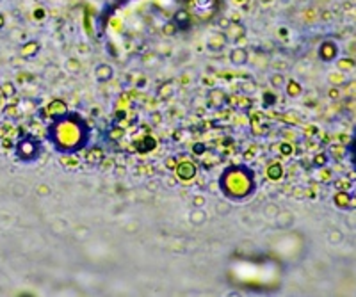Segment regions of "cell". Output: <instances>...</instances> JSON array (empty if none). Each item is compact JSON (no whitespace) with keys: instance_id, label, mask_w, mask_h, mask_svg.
<instances>
[{"instance_id":"22","label":"cell","mask_w":356,"mask_h":297,"mask_svg":"<svg viewBox=\"0 0 356 297\" xmlns=\"http://www.w3.org/2000/svg\"><path fill=\"white\" fill-rule=\"evenodd\" d=\"M231 210H233V205L230 203V200L221 201V203L216 205V213H218V215H221V217H226V215H230Z\"/></svg>"},{"instance_id":"30","label":"cell","mask_w":356,"mask_h":297,"mask_svg":"<svg viewBox=\"0 0 356 297\" xmlns=\"http://www.w3.org/2000/svg\"><path fill=\"white\" fill-rule=\"evenodd\" d=\"M280 151H281V153H283L285 157H287V155H292L294 148L290 146L289 142H283V144H281V146H280Z\"/></svg>"},{"instance_id":"6","label":"cell","mask_w":356,"mask_h":297,"mask_svg":"<svg viewBox=\"0 0 356 297\" xmlns=\"http://www.w3.org/2000/svg\"><path fill=\"white\" fill-rule=\"evenodd\" d=\"M189 4H194V13L201 18H209L216 11V0H189Z\"/></svg>"},{"instance_id":"11","label":"cell","mask_w":356,"mask_h":297,"mask_svg":"<svg viewBox=\"0 0 356 297\" xmlns=\"http://www.w3.org/2000/svg\"><path fill=\"white\" fill-rule=\"evenodd\" d=\"M249 61V52L242 46H235L230 52V62L233 66H244L246 62Z\"/></svg>"},{"instance_id":"37","label":"cell","mask_w":356,"mask_h":297,"mask_svg":"<svg viewBox=\"0 0 356 297\" xmlns=\"http://www.w3.org/2000/svg\"><path fill=\"white\" fill-rule=\"evenodd\" d=\"M34 14H38V16H40V18H38V20H43L44 11H43V9H38V11H34Z\"/></svg>"},{"instance_id":"4","label":"cell","mask_w":356,"mask_h":297,"mask_svg":"<svg viewBox=\"0 0 356 297\" xmlns=\"http://www.w3.org/2000/svg\"><path fill=\"white\" fill-rule=\"evenodd\" d=\"M175 176L182 182H191L194 180L196 174H198V166L192 162V160H182V162H177L175 166Z\"/></svg>"},{"instance_id":"34","label":"cell","mask_w":356,"mask_h":297,"mask_svg":"<svg viewBox=\"0 0 356 297\" xmlns=\"http://www.w3.org/2000/svg\"><path fill=\"white\" fill-rule=\"evenodd\" d=\"M264 98H267V100H269V103H267V105H272V103L276 102V96H274V94H271V93H266V94H264Z\"/></svg>"},{"instance_id":"3","label":"cell","mask_w":356,"mask_h":297,"mask_svg":"<svg viewBox=\"0 0 356 297\" xmlns=\"http://www.w3.org/2000/svg\"><path fill=\"white\" fill-rule=\"evenodd\" d=\"M16 153L18 157L25 162H32L40 157L41 153V142L34 137H23L22 141L18 142L16 146Z\"/></svg>"},{"instance_id":"28","label":"cell","mask_w":356,"mask_h":297,"mask_svg":"<svg viewBox=\"0 0 356 297\" xmlns=\"http://www.w3.org/2000/svg\"><path fill=\"white\" fill-rule=\"evenodd\" d=\"M162 32H164L166 36H175L177 32H180V31H178V27L175 25L173 22H168L164 27H162Z\"/></svg>"},{"instance_id":"27","label":"cell","mask_w":356,"mask_h":297,"mask_svg":"<svg viewBox=\"0 0 356 297\" xmlns=\"http://www.w3.org/2000/svg\"><path fill=\"white\" fill-rule=\"evenodd\" d=\"M278 207L276 205H272V203H269V205H266L264 207V213H266V217H269V219H274L276 215H278Z\"/></svg>"},{"instance_id":"10","label":"cell","mask_w":356,"mask_h":297,"mask_svg":"<svg viewBox=\"0 0 356 297\" xmlns=\"http://www.w3.org/2000/svg\"><path fill=\"white\" fill-rule=\"evenodd\" d=\"M46 114H48L50 120H55V118H59V116L66 114L68 112V107H66V102H62V100H52V102L46 105Z\"/></svg>"},{"instance_id":"13","label":"cell","mask_w":356,"mask_h":297,"mask_svg":"<svg viewBox=\"0 0 356 297\" xmlns=\"http://www.w3.org/2000/svg\"><path fill=\"white\" fill-rule=\"evenodd\" d=\"M266 176L271 180V182H278L283 178V166L280 162H271L266 169Z\"/></svg>"},{"instance_id":"12","label":"cell","mask_w":356,"mask_h":297,"mask_svg":"<svg viewBox=\"0 0 356 297\" xmlns=\"http://www.w3.org/2000/svg\"><path fill=\"white\" fill-rule=\"evenodd\" d=\"M114 77V68L111 64H107V62H102V64H98L94 68V79L98 82H107V80H111Z\"/></svg>"},{"instance_id":"1","label":"cell","mask_w":356,"mask_h":297,"mask_svg":"<svg viewBox=\"0 0 356 297\" xmlns=\"http://www.w3.org/2000/svg\"><path fill=\"white\" fill-rule=\"evenodd\" d=\"M48 141L59 153L71 155L89 142V127L79 114L66 112L52 120L48 127Z\"/></svg>"},{"instance_id":"20","label":"cell","mask_w":356,"mask_h":297,"mask_svg":"<svg viewBox=\"0 0 356 297\" xmlns=\"http://www.w3.org/2000/svg\"><path fill=\"white\" fill-rule=\"evenodd\" d=\"M328 80H329V84L331 85H337V87H340V85H344L347 82V77H346V73L344 71H331L328 75Z\"/></svg>"},{"instance_id":"16","label":"cell","mask_w":356,"mask_h":297,"mask_svg":"<svg viewBox=\"0 0 356 297\" xmlns=\"http://www.w3.org/2000/svg\"><path fill=\"white\" fill-rule=\"evenodd\" d=\"M207 98H209L210 107H222L224 102H226V96H224V93H222L221 89H210Z\"/></svg>"},{"instance_id":"17","label":"cell","mask_w":356,"mask_h":297,"mask_svg":"<svg viewBox=\"0 0 356 297\" xmlns=\"http://www.w3.org/2000/svg\"><path fill=\"white\" fill-rule=\"evenodd\" d=\"M276 226L280 228V230H287V228H290L294 224V213L290 212H278V215H276Z\"/></svg>"},{"instance_id":"24","label":"cell","mask_w":356,"mask_h":297,"mask_svg":"<svg viewBox=\"0 0 356 297\" xmlns=\"http://www.w3.org/2000/svg\"><path fill=\"white\" fill-rule=\"evenodd\" d=\"M328 242H329V244H333V246L342 244V242H344V233L340 230H331L328 233Z\"/></svg>"},{"instance_id":"9","label":"cell","mask_w":356,"mask_h":297,"mask_svg":"<svg viewBox=\"0 0 356 297\" xmlns=\"http://www.w3.org/2000/svg\"><path fill=\"white\" fill-rule=\"evenodd\" d=\"M226 43H228V36L224 34V32H214L209 40H207V48L212 50V52H219V50H222L226 46Z\"/></svg>"},{"instance_id":"31","label":"cell","mask_w":356,"mask_h":297,"mask_svg":"<svg viewBox=\"0 0 356 297\" xmlns=\"http://www.w3.org/2000/svg\"><path fill=\"white\" fill-rule=\"evenodd\" d=\"M328 96L331 98V100H337V98H340V89H338L337 85H333V87L329 89Z\"/></svg>"},{"instance_id":"2","label":"cell","mask_w":356,"mask_h":297,"mask_svg":"<svg viewBox=\"0 0 356 297\" xmlns=\"http://www.w3.org/2000/svg\"><path fill=\"white\" fill-rule=\"evenodd\" d=\"M219 189L230 201H246L257 191L255 173L248 166H230L219 178Z\"/></svg>"},{"instance_id":"38","label":"cell","mask_w":356,"mask_h":297,"mask_svg":"<svg viewBox=\"0 0 356 297\" xmlns=\"http://www.w3.org/2000/svg\"><path fill=\"white\" fill-rule=\"evenodd\" d=\"M280 34H281V38H287V29H285V27L280 29Z\"/></svg>"},{"instance_id":"29","label":"cell","mask_w":356,"mask_h":297,"mask_svg":"<svg viewBox=\"0 0 356 297\" xmlns=\"http://www.w3.org/2000/svg\"><path fill=\"white\" fill-rule=\"evenodd\" d=\"M313 164H315L317 168H324V166L328 164V153H317Z\"/></svg>"},{"instance_id":"36","label":"cell","mask_w":356,"mask_h":297,"mask_svg":"<svg viewBox=\"0 0 356 297\" xmlns=\"http://www.w3.org/2000/svg\"><path fill=\"white\" fill-rule=\"evenodd\" d=\"M194 146H196V148H194V151H196V153H198V155H200V153H203V151L207 150V148H205L203 144H194Z\"/></svg>"},{"instance_id":"23","label":"cell","mask_w":356,"mask_h":297,"mask_svg":"<svg viewBox=\"0 0 356 297\" xmlns=\"http://www.w3.org/2000/svg\"><path fill=\"white\" fill-rule=\"evenodd\" d=\"M38 50H40V43H36V41H29V43H27L25 46L22 48V55L23 57H32V55L38 53Z\"/></svg>"},{"instance_id":"7","label":"cell","mask_w":356,"mask_h":297,"mask_svg":"<svg viewBox=\"0 0 356 297\" xmlns=\"http://www.w3.org/2000/svg\"><path fill=\"white\" fill-rule=\"evenodd\" d=\"M171 22L178 27V31H187L192 25V14L187 9H178L177 13L173 14V18H171Z\"/></svg>"},{"instance_id":"39","label":"cell","mask_w":356,"mask_h":297,"mask_svg":"<svg viewBox=\"0 0 356 297\" xmlns=\"http://www.w3.org/2000/svg\"><path fill=\"white\" fill-rule=\"evenodd\" d=\"M2 25H4V18L0 16V27H2Z\"/></svg>"},{"instance_id":"18","label":"cell","mask_w":356,"mask_h":297,"mask_svg":"<svg viewBox=\"0 0 356 297\" xmlns=\"http://www.w3.org/2000/svg\"><path fill=\"white\" fill-rule=\"evenodd\" d=\"M283 89H285V93H287V96L289 98H298L303 94V85L299 84L298 80H287Z\"/></svg>"},{"instance_id":"19","label":"cell","mask_w":356,"mask_h":297,"mask_svg":"<svg viewBox=\"0 0 356 297\" xmlns=\"http://www.w3.org/2000/svg\"><path fill=\"white\" fill-rule=\"evenodd\" d=\"M335 64H337V70L344 71V73H349V71H353L356 68V61L353 57H340V59L337 57Z\"/></svg>"},{"instance_id":"15","label":"cell","mask_w":356,"mask_h":297,"mask_svg":"<svg viewBox=\"0 0 356 297\" xmlns=\"http://www.w3.org/2000/svg\"><path fill=\"white\" fill-rule=\"evenodd\" d=\"M207 219H209V215L203 209H192V212L189 213V222L192 226H203Z\"/></svg>"},{"instance_id":"5","label":"cell","mask_w":356,"mask_h":297,"mask_svg":"<svg viewBox=\"0 0 356 297\" xmlns=\"http://www.w3.org/2000/svg\"><path fill=\"white\" fill-rule=\"evenodd\" d=\"M319 57L324 62H335L338 57V44L331 40H326L319 46Z\"/></svg>"},{"instance_id":"32","label":"cell","mask_w":356,"mask_h":297,"mask_svg":"<svg viewBox=\"0 0 356 297\" xmlns=\"http://www.w3.org/2000/svg\"><path fill=\"white\" fill-rule=\"evenodd\" d=\"M38 194H40V196H48L50 194V187L48 185H40V187H38Z\"/></svg>"},{"instance_id":"26","label":"cell","mask_w":356,"mask_h":297,"mask_svg":"<svg viewBox=\"0 0 356 297\" xmlns=\"http://www.w3.org/2000/svg\"><path fill=\"white\" fill-rule=\"evenodd\" d=\"M191 203H192V209H203L205 203H207V198H205L203 194H194Z\"/></svg>"},{"instance_id":"41","label":"cell","mask_w":356,"mask_h":297,"mask_svg":"<svg viewBox=\"0 0 356 297\" xmlns=\"http://www.w3.org/2000/svg\"><path fill=\"white\" fill-rule=\"evenodd\" d=\"M235 2H244V0H235Z\"/></svg>"},{"instance_id":"8","label":"cell","mask_w":356,"mask_h":297,"mask_svg":"<svg viewBox=\"0 0 356 297\" xmlns=\"http://www.w3.org/2000/svg\"><path fill=\"white\" fill-rule=\"evenodd\" d=\"M134 146H135V151L139 153H148V151H153L157 148V139L150 133L146 135H141L139 139L134 141Z\"/></svg>"},{"instance_id":"35","label":"cell","mask_w":356,"mask_h":297,"mask_svg":"<svg viewBox=\"0 0 356 297\" xmlns=\"http://www.w3.org/2000/svg\"><path fill=\"white\" fill-rule=\"evenodd\" d=\"M175 166H177L175 159H168V162H166V168H168V169H175Z\"/></svg>"},{"instance_id":"14","label":"cell","mask_w":356,"mask_h":297,"mask_svg":"<svg viewBox=\"0 0 356 297\" xmlns=\"http://www.w3.org/2000/svg\"><path fill=\"white\" fill-rule=\"evenodd\" d=\"M351 201H353V198L347 191H340V189H338V191L333 194V203H335V207H338V209H349Z\"/></svg>"},{"instance_id":"21","label":"cell","mask_w":356,"mask_h":297,"mask_svg":"<svg viewBox=\"0 0 356 297\" xmlns=\"http://www.w3.org/2000/svg\"><path fill=\"white\" fill-rule=\"evenodd\" d=\"M285 82H287V79H285V75L280 73V71H276V73H272V75L269 77V84H271L272 89H283Z\"/></svg>"},{"instance_id":"40","label":"cell","mask_w":356,"mask_h":297,"mask_svg":"<svg viewBox=\"0 0 356 297\" xmlns=\"http://www.w3.org/2000/svg\"><path fill=\"white\" fill-rule=\"evenodd\" d=\"M178 2H182V4H189V0H178Z\"/></svg>"},{"instance_id":"25","label":"cell","mask_w":356,"mask_h":297,"mask_svg":"<svg viewBox=\"0 0 356 297\" xmlns=\"http://www.w3.org/2000/svg\"><path fill=\"white\" fill-rule=\"evenodd\" d=\"M123 128L121 127H112L111 130H109V133H107V139H111V141H118V139L123 137Z\"/></svg>"},{"instance_id":"33","label":"cell","mask_w":356,"mask_h":297,"mask_svg":"<svg viewBox=\"0 0 356 297\" xmlns=\"http://www.w3.org/2000/svg\"><path fill=\"white\" fill-rule=\"evenodd\" d=\"M4 93H5V96H13V94H14L13 84H5V85H4Z\"/></svg>"}]
</instances>
